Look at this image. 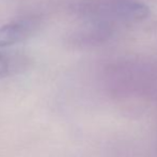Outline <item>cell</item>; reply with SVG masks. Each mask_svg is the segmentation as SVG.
Returning <instances> with one entry per match:
<instances>
[{"label": "cell", "instance_id": "cell-1", "mask_svg": "<svg viewBox=\"0 0 157 157\" xmlns=\"http://www.w3.org/2000/svg\"><path fill=\"white\" fill-rule=\"evenodd\" d=\"M92 23L112 27L116 24H134L149 16V8L136 0H104L82 10Z\"/></svg>", "mask_w": 157, "mask_h": 157}, {"label": "cell", "instance_id": "cell-2", "mask_svg": "<svg viewBox=\"0 0 157 157\" xmlns=\"http://www.w3.org/2000/svg\"><path fill=\"white\" fill-rule=\"evenodd\" d=\"M42 25L43 18L36 14L24 15L2 24L0 26V48H10L26 42L39 32Z\"/></svg>", "mask_w": 157, "mask_h": 157}, {"label": "cell", "instance_id": "cell-3", "mask_svg": "<svg viewBox=\"0 0 157 157\" xmlns=\"http://www.w3.org/2000/svg\"><path fill=\"white\" fill-rule=\"evenodd\" d=\"M30 64L31 60L24 52L0 48V79L26 72Z\"/></svg>", "mask_w": 157, "mask_h": 157}]
</instances>
